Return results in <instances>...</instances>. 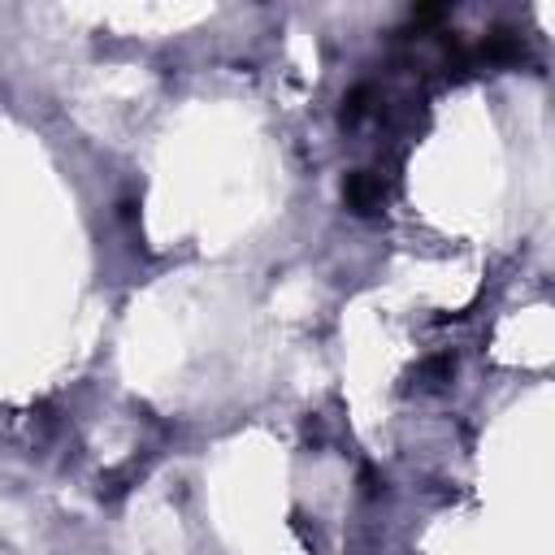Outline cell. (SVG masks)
<instances>
[{
	"instance_id": "1",
	"label": "cell",
	"mask_w": 555,
	"mask_h": 555,
	"mask_svg": "<svg viewBox=\"0 0 555 555\" xmlns=\"http://www.w3.org/2000/svg\"><path fill=\"white\" fill-rule=\"evenodd\" d=\"M343 199H347L356 212H373V208L382 204V178H373V173H351V178L343 182Z\"/></svg>"
}]
</instances>
